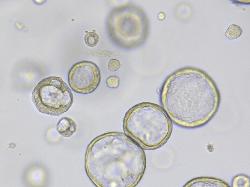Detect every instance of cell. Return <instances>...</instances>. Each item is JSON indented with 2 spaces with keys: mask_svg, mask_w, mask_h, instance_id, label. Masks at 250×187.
Segmentation results:
<instances>
[{
  "mask_svg": "<svg viewBox=\"0 0 250 187\" xmlns=\"http://www.w3.org/2000/svg\"><path fill=\"white\" fill-rule=\"evenodd\" d=\"M221 93L214 79L201 69L185 67L170 74L160 92L161 107L172 122L196 129L210 122L217 113Z\"/></svg>",
  "mask_w": 250,
  "mask_h": 187,
  "instance_id": "1",
  "label": "cell"
},
{
  "mask_svg": "<svg viewBox=\"0 0 250 187\" xmlns=\"http://www.w3.org/2000/svg\"><path fill=\"white\" fill-rule=\"evenodd\" d=\"M146 168L143 148L120 132L99 135L86 150L85 170L97 187H136Z\"/></svg>",
  "mask_w": 250,
  "mask_h": 187,
  "instance_id": "2",
  "label": "cell"
},
{
  "mask_svg": "<svg viewBox=\"0 0 250 187\" xmlns=\"http://www.w3.org/2000/svg\"><path fill=\"white\" fill-rule=\"evenodd\" d=\"M173 128L166 111L152 102L134 105L123 120L124 134L146 150L162 147L171 137Z\"/></svg>",
  "mask_w": 250,
  "mask_h": 187,
  "instance_id": "3",
  "label": "cell"
},
{
  "mask_svg": "<svg viewBox=\"0 0 250 187\" xmlns=\"http://www.w3.org/2000/svg\"><path fill=\"white\" fill-rule=\"evenodd\" d=\"M107 27L113 43L124 49L137 48L148 36V17L142 9L132 4L113 9L108 17Z\"/></svg>",
  "mask_w": 250,
  "mask_h": 187,
  "instance_id": "4",
  "label": "cell"
},
{
  "mask_svg": "<svg viewBox=\"0 0 250 187\" xmlns=\"http://www.w3.org/2000/svg\"><path fill=\"white\" fill-rule=\"evenodd\" d=\"M32 100L42 114L60 116L73 104V94L69 86L58 77H49L41 81L32 94Z\"/></svg>",
  "mask_w": 250,
  "mask_h": 187,
  "instance_id": "5",
  "label": "cell"
},
{
  "mask_svg": "<svg viewBox=\"0 0 250 187\" xmlns=\"http://www.w3.org/2000/svg\"><path fill=\"white\" fill-rule=\"evenodd\" d=\"M71 88L76 93L88 94L95 91L100 84L99 68L91 61H81L74 64L68 73Z\"/></svg>",
  "mask_w": 250,
  "mask_h": 187,
  "instance_id": "6",
  "label": "cell"
},
{
  "mask_svg": "<svg viewBox=\"0 0 250 187\" xmlns=\"http://www.w3.org/2000/svg\"><path fill=\"white\" fill-rule=\"evenodd\" d=\"M182 187H231L226 182L215 177L201 176L190 180Z\"/></svg>",
  "mask_w": 250,
  "mask_h": 187,
  "instance_id": "7",
  "label": "cell"
},
{
  "mask_svg": "<svg viewBox=\"0 0 250 187\" xmlns=\"http://www.w3.org/2000/svg\"><path fill=\"white\" fill-rule=\"evenodd\" d=\"M57 131L62 136L70 137L76 132V123L70 118H62L57 124Z\"/></svg>",
  "mask_w": 250,
  "mask_h": 187,
  "instance_id": "8",
  "label": "cell"
},
{
  "mask_svg": "<svg viewBox=\"0 0 250 187\" xmlns=\"http://www.w3.org/2000/svg\"><path fill=\"white\" fill-rule=\"evenodd\" d=\"M250 179L249 176L245 174H238L232 180L231 187H250Z\"/></svg>",
  "mask_w": 250,
  "mask_h": 187,
  "instance_id": "9",
  "label": "cell"
},
{
  "mask_svg": "<svg viewBox=\"0 0 250 187\" xmlns=\"http://www.w3.org/2000/svg\"><path fill=\"white\" fill-rule=\"evenodd\" d=\"M242 34V29L236 24H231L225 32V36L230 40L237 39Z\"/></svg>",
  "mask_w": 250,
  "mask_h": 187,
  "instance_id": "10",
  "label": "cell"
},
{
  "mask_svg": "<svg viewBox=\"0 0 250 187\" xmlns=\"http://www.w3.org/2000/svg\"><path fill=\"white\" fill-rule=\"evenodd\" d=\"M99 35L94 31L87 32L85 35L84 41L86 45L89 47H94L99 43Z\"/></svg>",
  "mask_w": 250,
  "mask_h": 187,
  "instance_id": "11",
  "label": "cell"
},
{
  "mask_svg": "<svg viewBox=\"0 0 250 187\" xmlns=\"http://www.w3.org/2000/svg\"><path fill=\"white\" fill-rule=\"evenodd\" d=\"M121 67V63L118 59H111L109 61V64H108V68L110 71L115 72L118 70Z\"/></svg>",
  "mask_w": 250,
  "mask_h": 187,
  "instance_id": "12",
  "label": "cell"
},
{
  "mask_svg": "<svg viewBox=\"0 0 250 187\" xmlns=\"http://www.w3.org/2000/svg\"><path fill=\"white\" fill-rule=\"evenodd\" d=\"M107 86L111 88H118L120 85V78L117 76H111L107 79Z\"/></svg>",
  "mask_w": 250,
  "mask_h": 187,
  "instance_id": "13",
  "label": "cell"
}]
</instances>
